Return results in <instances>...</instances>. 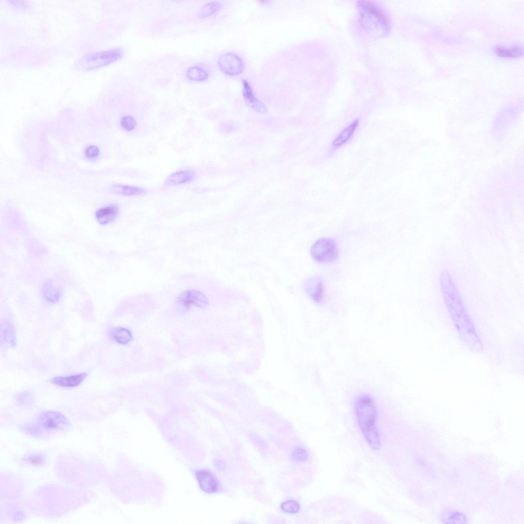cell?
<instances>
[{
  "mask_svg": "<svg viewBox=\"0 0 524 524\" xmlns=\"http://www.w3.org/2000/svg\"><path fill=\"white\" fill-rule=\"evenodd\" d=\"M357 420L363 434L374 450L380 447L379 432L376 427L377 408L374 399L369 395H359L355 401Z\"/></svg>",
  "mask_w": 524,
  "mask_h": 524,
  "instance_id": "6da1fadb",
  "label": "cell"
},
{
  "mask_svg": "<svg viewBox=\"0 0 524 524\" xmlns=\"http://www.w3.org/2000/svg\"><path fill=\"white\" fill-rule=\"evenodd\" d=\"M69 425V420L62 413L55 411H47L40 413L29 424L26 430L30 434L39 437L63 431Z\"/></svg>",
  "mask_w": 524,
  "mask_h": 524,
  "instance_id": "7a4b0ae2",
  "label": "cell"
},
{
  "mask_svg": "<svg viewBox=\"0 0 524 524\" xmlns=\"http://www.w3.org/2000/svg\"><path fill=\"white\" fill-rule=\"evenodd\" d=\"M123 54V51L120 48L88 53L82 56L76 62V66L84 70L95 69L120 59Z\"/></svg>",
  "mask_w": 524,
  "mask_h": 524,
  "instance_id": "3957f363",
  "label": "cell"
},
{
  "mask_svg": "<svg viewBox=\"0 0 524 524\" xmlns=\"http://www.w3.org/2000/svg\"><path fill=\"white\" fill-rule=\"evenodd\" d=\"M310 254L317 262L330 263L338 258L339 249L336 242L332 238H321L312 245Z\"/></svg>",
  "mask_w": 524,
  "mask_h": 524,
  "instance_id": "277c9868",
  "label": "cell"
},
{
  "mask_svg": "<svg viewBox=\"0 0 524 524\" xmlns=\"http://www.w3.org/2000/svg\"><path fill=\"white\" fill-rule=\"evenodd\" d=\"M217 64L220 70L229 76H237L244 71L245 64L243 58L233 52H226L220 55Z\"/></svg>",
  "mask_w": 524,
  "mask_h": 524,
  "instance_id": "5b68a950",
  "label": "cell"
},
{
  "mask_svg": "<svg viewBox=\"0 0 524 524\" xmlns=\"http://www.w3.org/2000/svg\"><path fill=\"white\" fill-rule=\"evenodd\" d=\"M177 302L185 308L192 306L204 308L208 304L206 296L201 292L195 290H187L182 292L178 296Z\"/></svg>",
  "mask_w": 524,
  "mask_h": 524,
  "instance_id": "8992f818",
  "label": "cell"
},
{
  "mask_svg": "<svg viewBox=\"0 0 524 524\" xmlns=\"http://www.w3.org/2000/svg\"><path fill=\"white\" fill-rule=\"evenodd\" d=\"M304 289L309 297L315 302L322 303L324 299V286L322 279L319 277H312L307 279Z\"/></svg>",
  "mask_w": 524,
  "mask_h": 524,
  "instance_id": "52a82bcc",
  "label": "cell"
},
{
  "mask_svg": "<svg viewBox=\"0 0 524 524\" xmlns=\"http://www.w3.org/2000/svg\"><path fill=\"white\" fill-rule=\"evenodd\" d=\"M242 85L243 96L246 104L256 112L263 114L267 113L266 105L255 96L249 82L243 79Z\"/></svg>",
  "mask_w": 524,
  "mask_h": 524,
  "instance_id": "ba28073f",
  "label": "cell"
},
{
  "mask_svg": "<svg viewBox=\"0 0 524 524\" xmlns=\"http://www.w3.org/2000/svg\"><path fill=\"white\" fill-rule=\"evenodd\" d=\"M119 207L114 203L108 204L98 208L95 212L97 222L105 225L114 221L119 213Z\"/></svg>",
  "mask_w": 524,
  "mask_h": 524,
  "instance_id": "9c48e42d",
  "label": "cell"
},
{
  "mask_svg": "<svg viewBox=\"0 0 524 524\" xmlns=\"http://www.w3.org/2000/svg\"><path fill=\"white\" fill-rule=\"evenodd\" d=\"M196 177V173L193 170H180L169 175L165 181V185L169 187L187 183L193 181Z\"/></svg>",
  "mask_w": 524,
  "mask_h": 524,
  "instance_id": "30bf717a",
  "label": "cell"
},
{
  "mask_svg": "<svg viewBox=\"0 0 524 524\" xmlns=\"http://www.w3.org/2000/svg\"><path fill=\"white\" fill-rule=\"evenodd\" d=\"M196 477L200 488L204 492L211 493L217 490V481L209 471L199 470L196 472Z\"/></svg>",
  "mask_w": 524,
  "mask_h": 524,
  "instance_id": "8fae6325",
  "label": "cell"
},
{
  "mask_svg": "<svg viewBox=\"0 0 524 524\" xmlns=\"http://www.w3.org/2000/svg\"><path fill=\"white\" fill-rule=\"evenodd\" d=\"M1 345L5 348H13L16 344L14 329L11 323L7 321L1 323Z\"/></svg>",
  "mask_w": 524,
  "mask_h": 524,
  "instance_id": "7c38bea8",
  "label": "cell"
},
{
  "mask_svg": "<svg viewBox=\"0 0 524 524\" xmlns=\"http://www.w3.org/2000/svg\"><path fill=\"white\" fill-rule=\"evenodd\" d=\"M86 377L87 374L83 373L68 376L56 377L52 379L51 382L58 386L74 387L79 386Z\"/></svg>",
  "mask_w": 524,
  "mask_h": 524,
  "instance_id": "4fadbf2b",
  "label": "cell"
},
{
  "mask_svg": "<svg viewBox=\"0 0 524 524\" xmlns=\"http://www.w3.org/2000/svg\"><path fill=\"white\" fill-rule=\"evenodd\" d=\"M210 73V69L206 66L198 64L190 67L186 72V76L191 81L201 82L207 80Z\"/></svg>",
  "mask_w": 524,
  "mask_h": 524,
  "instance_id": "5bb4252c",
  "label": "cell"
},
{
  "mask_svg": "<svg viewBox=\"0 0 524 524\" xmlns=\"http://www.w3.org/2000/svg\"><path fill=\"white\" fill-rule=\"evenodd\" d=\"M110 190L113 194L127 196L142 195L147 192L146 189L141 187L121 184L112 185Z\"/></svg>",
  "mask_w": 524,
  "mask_h": 524,
  "instance_id": "9a60e30c",
  "label": "cell"
},
{
  "mask_svg": "<svg viewBox=\"0 0 524 524\" xmlns=\"http://www.w3.org/2000/svg\"><path fill=\"white\" fill-rule=\"evenodd\" d=\"M359 124L357 120L344 128L333 142L332 146L339 147L346 143L352 137Z\"/></svg>",
  "mask_w": 524,
  "mask_h": 524,
  "instance_id": "2e32d148",
  "label": "cell"
},
{
  "mask_svg": "<svg viewBox=\"0 0 524 524\" xmlns=\"http://www.w3.org/2000/svg\"><path fill=\"white\" fill-rule=\"evenodd\" d=\"M110 335L116 342L120 344H126L132 338V335L128 330L120 327L112 329Z\"/></svg>",
  "mask_w": 524,
  "mask_h": 524,
  "instance_id": "e0dca14e",
  "label": "cell"
},
{
  "mask_svg": "<svg viewBox=\"0 0 524 524\" xmlns=\"http://www.w3.org/2000/svg\"><path fill=\"white\" fill-rule=\"evenodd\" d=\"M222 6V3L217 1L208 2L200 8L198 16L200 18L208 17L220 10Z\"/></svg>",
  "mask_w": 524,
  "mask_h": 524,
  "instance_id": "ac0fdd59",
  "label": "cell"
},
{
  "mask_svg": "<svg viewBox=\"0 0 524 524\" xmlns=\"http://www.w3.org/2000/svg\"><path fill=\"white\" fill-rule=\"evenodd\" d=\"M494 50L498 56L503 57L515 58L522 54V49L519 46L512 47L497 46Z\"/></svg>",
  "mask_w": 524,
  "mask_h": 524,
  "instance_id": "d6986e66",
  "label": "cell"
},
{
  "mask_svg": "<svg viewBox=\"0 0 524 524\" xmlns=\"http://www.w3.org/2000/svg\"><path fill=\"white\" fill-rule=\"evenodd\" d=\"M136 121L135 119L130 115H125L123 116L121 120V126L122 128L128 132H130L135 129L136 126Z\"/></svg>",
  "mask_w": 524,
  "mask_h": 524,
  "instance_id": "ffe728a7",
  "label": "cell"
},
{
  "mask_svg": "<svg viewBox=\"0 0 524 524\" xmlns=\"http://www.w3.org/2000/svg\"><path fill=\"white\" fill-rule=\"evenodd\" d=\"M282 510L287 513H296L299 510V505L295 500H290L283 503L281 504Z\"/></svg>",
  "mask_w": 524,
  "mask_h": 524,
  "instance_id": "44dd1931",
  "label": "cell"
},
{
  "mask_svg": "<svg viewBox=\"0 0 524 524\" xmlns=\"http://www.w3.org/2000/svg\"><path fill=\"white\" fill-rule=\"evenodd\" d=\"M444 517V520L449 523L463 522L465 520L463 514L458 512H449Z\"/></svg>",
  "mask_w": 524,
  "mask_h": 524,
  "instance_id": "7402d4cb",
  "label": "cell"
},
{
  "mask_svg": "<svg viewBox=\"0 0 524 524\" xmlns=\"http://www.w3.org/2000/svg\"><path fill=\"white\" fill-rule=\"evenodd\" d=\"M99 154V148L94 145L87 146L84 151L85 157L90 159H94L96 158L98 156Z\"/></svg>",
  "mask_w": 524,
  "mask_h": 524,
  "instance_id": "603a6c76",
  "label": "cell"
},
{
  "mask_svg": "<svg viewBox=\"0 0 524 524\" xmlns=\"http://www.w3.org/2000/svg\"><path fill=\"white\" fill-rule=\"evenodd\" d=\"M17 401L20 404H28L33 401V396L30 392L25 391L17 396Z\"/></svg>",
  "mask_w": 524,
  "mask_h": 524,
  "instance_id": "cb8c5ba5",
  "label": "cell"
},
{
  "mask_svg": "<svg viewBox=\"0 0 524 524\" xmlns=\"http://www.w3.org/2000/svg\"><path fill=\"white\" fill-rule=\"evenodd\" d=\"M294 458L298 461H302L307 457L306 452L302 449L298 448L296 450L293 454Z\"/></svg>",
  "mask_w": 524,
  "mask_h": 524,
  "instance_id": "d4e9b609",
  "label": "cell"
},
{
  "mask_svg": "<svg viewBox=\"0 0 524 524\" xmlns=\"http://www.w3.org/2000/svg\"><path fill=\"white\" fill-rule=\"evenodd\" d=\"M28 458L30 463L38 465L42 463L43 458L41 456L35 455L34 456L32 455Z\"/></svg>",
  "mask_w": 524,
  "mask_h": 524,
  "instance_id": "484cf974",
  "label": "cell"
}]
</instances>
